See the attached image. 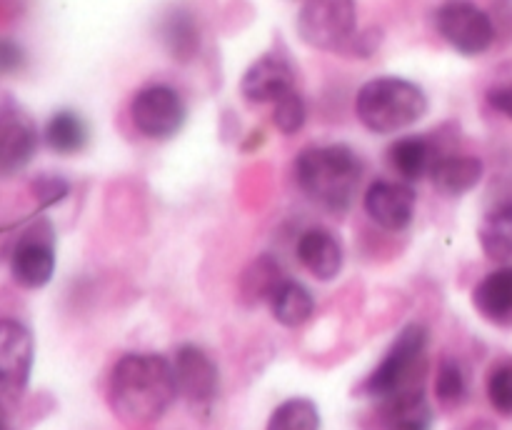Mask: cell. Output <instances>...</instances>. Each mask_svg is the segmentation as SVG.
<instances>
[{
  "label": "cell",
  "mask_w": 512,
  "mask_h": 430,
  "mask_svg": "<svg viewBox=\"0 0 512 430\" xmlns=\"http://www.w3.org/2000/svg\"><path fill=\"white\" fill-rule=\"evenodd\" d=\"M295 73L285 58L275 53H265L245 70L240 80L245 100L250 103H278L288 93H293Z\"/></svg>",
  "instance_id": "obj_13"
},
{
  "label": "cell",
  "mask_w": 512,
  "mask_h": 430,
  "mask_svg": "<svg viewBox=\"0 0 512 430\" xmlns=\"http://www.w3.org/2000/svg\"><path fill=\"white\" fill-rule=\"evenodd\" d=\"M270 310H273V318L280 325H285V328H300L313 315L315 300L310 295V290L305 285H300L298 280H285L278 288V293L273 295V300H270Z\"/></svg>",
  "instance_id": "obj_22"
},
{
  "label": "cell",
  "mask_w": 512,
  "mask_h": 430,
  "mask_svg": "<svg viewBox=\"0 0 512 430\" xmlns=\"http://www.w3.org/2000/svg\"><path fill=\"white\" fill-rule=\"evenodd\" d=\"M33 333L20 320L0 323V385L3 398L15 400L25 393L33 368Z\"/></svg>",
  "instance_id": "obj_9"
},
{
  "label": "cell",
  "mask_w": 512,
  "mask_h": 430,
  "mask_svg": "<svg viewBox=\"0 0 512 430\" xmlns=\"http://www.w3.org/2000/svg\"><path fill=\"white\" fill-rule=\"evenodd\" d=\"M88 138V123L78 113H73V110H60V113H55L43 130L45 145L53 153L60 155L80 153L85 148V143H88Z\"/></svg>",
  "instance_id": "obj_21"
},
{
  "label": "cell",
  "mask_w": 512,
  "mask_h": 430,
  "mask_svg": "<svg viewBox=\"0 0 512 430\" xmlns=\"http://www.w3.org/2000/svg\"><path fill=\"white\" fill-rule=\"evenodd\" d=\"M285 280L288 278H283V268H280L278 260L273 255H260L240 275V298L245 300V305H270V300Z\"/></svg>",
  "instance_id": "obj_18"
},
{
  "label": "cell",
  "mask_w": 512,
  "mask_h": 430,
  "mask_svg": "<svg viewBox=\"0 0 512 430\" xmlns=\"http://www.w3.org/2000/svg\"><path fill=\"white\" fill-rule=\"evenodd\" d=\"M185 100L170 85H148L130 103V118L135 128L155 140H168L185 125Z\"/></svg>",
  "instance_id": "obj_7"
},
{
  "label": "cell",
  "mask_w": 512,
  "mask_h": 430,
  "mask_svg": "<svg viewBox=\"0 0 512 430\" xmlns=\"http://www.w3.org/2000/svg\"><path fill=\"white\" fill-rule=\"evenodd\" d=\"M383 423L388 430H430L433 408L425 400L423 388L405 390L383 400Z\"/></svg>",
  "instance_id": "obj_16"
},
{
  "label": "cell",
  "mask_w": 512,
  "mask_h": 430,
  "mask_svg": "<svg viewBox=\"0 0 512 430\" xmlns=\"http://www.w3.org/2000/svg\"><path fill=\"white\" fill-rule=\"evenodd\" d=\"M363 160L348 145H320L295 158V180L313 203L330 213H345L358 193Z\"/></svg>",
  "instance_id": "obj_2"
},
{
  "label": "cell",
  "mask_w": 512,
  "mask_h": 430,
  "mask_svg": "<svg viewBox=\"0 0 512 430\" xmlns=\"http://www.w3.org/2000/svg\"><path fill=\"white\" fill-rule=\"evenodd\" d=\"M40 143V135L30 115L5 98L0 110V173L13 175L30 163Z\"/></svg>",
  "instance_id": "obj_11"
},
{
  "label": "cell",
  "mask_w": 512,
  "mask_h": 430,
  "mask_svg": "<svg viewBox=\"0 0 512 430\" xmlns=\"http://www.w3.org/2000/svg\"><path fill=\"white\" fill-rule=\"evenodd\" d=\"M355 5L350 0H310L298 13V35L318 50H343L353 45Z\"/></svg>",
  "instance_id": "obj_6"
},
{
  "label": "cell",
  "mask_w": 512,
  "mask_h": 430,
  "mask_svg": "<svg viewBox=\"0 0 512 430\" xmlns=\"http://www.w3.org/2000/svg\"><path fill=\"white\" fill-rule=\"evenodd\" d=\"M175 380H178V393L188 400L193 408H210L218 398L220 373L213 360L198 345H180L173 360Z\"/></svg>",
  "instance_id": "obj_10"
},
{
  "label": "cell",
  "mask_w": 512,
  "mask_h": 430,
  "mask_svg": "<svg viewBox=\"0 0 512 430\" xmlns=\"http://www.w3.org/2000/svg\"><path fill=\"white\" fill-rule=\"evenodd\" d=\"M425 348H428V328L423 323L405 325L378 368L365 378L363 393L370 398L388 400L405 390H415L413 383L425 358Z\"/></svg>",
  "instance_id": "obj_4"
},
{
  "label": "cell",
  "mask_w": 512,
  "mask_h": 430,
  "mask_svg": "<svg viewBox=\"0 0 512 430\" xmlns=\"http://www.w3.org/2000/svg\"><path fill=\"white\" fill-rule=\"evenodd\" d=\"M10 273L20 288H43L55 273V228L48 218H38L20 233L10 250Z\"/></svg>",
  "instance_id": "obj_5"
},
{
  "label": "cell",
  "mask_w": 512,
  "mask_h": 430,
  "mask_svg": "<svg viewBox=\"0 0 512 430\" xmlns=\"http://www.w3.org/2000/svg\"><path fill=\"white\" fill-rule=\"evenodd\" d=\"M488 103L490 108L498 110V113H503L505 118L512 120V83L508 85H493V88L488 90Z\"/></svg>",
  "instance_id": "obj_30"
},
{
  "label": "cell",
  "mask_w": 512,
  "mask_h": 430,
  "mask_svg": "<svg viewBox=\"0 0 512 430\" xmlns=\"http://www.w3.org/2000/svg\"><path fill=\"white\" fill-rule=\"evenodd\" d=\"M23 60L25 53L18 43H13V40L8 38L0 43V70H3V73H15L18 68H23Z\"/></svg>",
  "instance_id": "obj_29"
},
{
  "label": "cell",
  "mask_w": 512,
  "mask_h": 430,
  "mask_svg": "<svg viewBox=\"0 0 512 430\" xmlns=\"http://www.w3.org/2000/svg\"><path fill=\"white\" fill-rule=\"evenodd\" d=\"M30 190H33L35 200L45 208V205L60 203V200L70 193V185L68 180L60 178V175H38V178L33 180V185H30Z\"/></svg>",
  "instance_id": "obj_28"
},
{
  "label": "cell",
  "mask_w": 512,
  "mask_h": 430,
  "mask_svg": "<svg viewBox=\"0 0 512 430\" xmlns=\"http://www.w3.org/2000/svg\"><path fill=\"white\" fill-rule=\"evenodd\" d=\"M298 258L318 280L338 278L343 268V248L338 238L323 228H310L298 240Z\"/></svg>",
  "instance_id": "obj_14"
},
{
  "label": "cell",
  "mask_w": 512,
  "mask_h": 430,
  "mask_svg": "<svg viewBox=\"0 0 512 430\" xmlns=\"http://www.w3.org/2000/svg\"><path fill=\"white\" fill-rule=\"evenodd\" d=\"M483 173V160L475 155H440L430 170V180L443 195H465L480 183Z\"/></svg>",
  "instance_id": "obj_15"
},
{
  "label": "cell",
  "mask_w": 512,
  "mask_h": 430,
  "mask_svg": "<svg viewBox=\"0 0 512 430\" xmlns=\"http://www.w3.org/2000/svg\"><path fill=\"white\" fill-rule=\"evenodd\" d=\"M488 398L500 415H512V360H500L488 375Z\"/></svg>",
  "instance_id": "obj_25"
},
{
  "label": "cell",
  "mask_w": 512,
  "mask_h": 430,
  "mask_svg": "<svg viewBox=\"0 0 512 430\" xmlns=\"http://www.w3.org/2000/svg\"><path fill=\"white\" fill-rule=\"evenodd\" d=\"M435 395L445 405H458L468 398V375L455 358H445L440 363L438 378H435Z\"/></svg>",
  "instance_id": "obj_24"
},
{
  "label": "cell",
  "mask_w": 512,
  "mask_h": 430,
  "mask_svg": "<svg viewBox=\"0 0 512 430\" xmlns=\"http://www.w3.org/2000/svg\"><path fill=\"white\" fill-rule=\"evenodd\" d=\"M355 113L360 123L373 133H395L418 123L428 113V95L423 88L405 78H375L360 88L355 98Z\"/></svg>",
  "instance_id": "obj_3"
},
{
  "label": "cell",
  "mask_w": 512,
  "mask_h": 430,
  "mask_svg": "<svg viewBox=\"0 0 512 430\" xmlns=\"http://www.w3.org/2000/svg\"><path fill=\"white\" fill-rule=\"evenodd\" d=\"M273 123L275 128L283 135H295L303 130L305 125V100L300 93H288L275 103L273 110Z\"/></svg>",
  "instance_id": "obj_26"
},
{
  "label": "cell",
  "mask_w": 512,
  "mask_h": 430,
  "mask_svg": "<svg viewBox=\"0 0 512 430\" xmlns=\"http://www.w3.org/2000/svg\"><path fill=\"white\" fill-rule=\"evenodd\" d=\"M480 245H483L485 255L495 263H508L512 258V233L510 230L493 228V225H485L480 228Z\"/></svg>",
  "instance_id": "obj_27"
},
{
  "label": "cell",
  "mask_w": 512,
  "mask_h": 430,
  "mask_svg": "<svg viewBox=\"0 0 512 430\" xmlns=\"http://www.w3.org/2000/svg\"><path fill=\"white\" fill-rule=\"evenodd\" d=\"M388 160L405 180H420L428 175L435 165L433 145L420 135H405V138L395 140L388 150Z\"/></svg>",
  "instance_id": "obj_20"
},
{
  "label": "cell",
  "mask_w": 512,
  "mask_h": 430,
  "mask_svg": "<svg viewBox=\"0 0 512 430\" xmlns=\"http://www.w3.org/2000/svg\"><path fill=\"white\" fill-rule=\"evenodd\" d=\"M320 413L310 398H290L273 410L268 430H318Z\"/></svg>",
  "instance_id": "obj_23"
},
{
  "label": "cell",
  "mask_w": 512,
  "mask_h": 430,
  "mask_svg": "<svg viewBox=\"0 0 512 430\" xmlns=\"http://www.w3.org/2000/svg\"><path fill=\"white\" fill-rule=\"evenodd\" d=\"M380 40H383V33L375 28L360 33V38L353 40V53L355 55H370L380 48Z\"/></svg>",
  "instance_id": "obj_31"
},
{
  "label": "cell",
  "mask_w": 512,
  "mask_h": 430,
  "mask_svg": "<svg viewBox=\"0 0 512 430\" xmlns=\"http://www.w3.org/2000/svg\"><path fill=\"white\" fill-rule=\"evenodd\" d=\"M160 40L170 58L190 63L200 53V30L188 10H170L160 23Z\"/></svg>",
  "instance_id": "obj_19"
},
{
  "label": "cell",
  "mask_w": 512,
  "mask_h": 430,
  "mask_svg": "<svg viewBox=\"0 0 512 430\" xmlns=\"http://www.w3.org/2000/svg\"><path fill=\"white\" fill-rule=\"evenodd\" d=\"M483 223L493 225V228H500V230H510L512 233V200L490 210V213L485 215Z\"/></svg>",
  "instance_id": "obj_32"
},
{
  "label": "cell",
  "mask_w": 512,
  "mask_h": 430,
  "mask_svg": "<svg viewBox=\"0 0 512 430\" xmlns=\"http://www.w3.org/2000/svg\"><path fill=\"white\" fill-rule=\"evenodd\" d=\"M440 35L463 55H480L495 43V23L473 3L440 5L435 13Z\"/></svg>",
  "instance_id": "obj_8"
},
{
  "label": "cell",
  "mask_w": 512,
  "mask_h": 430,
  "mask_svg": "<svg viewBox=\"0 0 512 430\" xmlns=\"http://www.w3.org/2000/svg\"><path fill=\"white\" fill-rule=\"evenodd\" d=\"M178 395L173 363L158 353L123 355L108 380L110 408L133 425L163 418Z\"/></svg>",
  "instance_id": "obj_1"
},
{
  "label": "cell",
  "mask_w": 512,
  "mask_h": 430,
  "mask_svg": "<svg viewBox=\"0 0 512 430\" xmlns=\"http://www.w3.org/2000/svg\"><path fill=\"white\" fill-rule=\"evenodd\" d=\"M473 305L480 315H485L488 320H500L510 318L512 315V268L493 270L490 275H485L473 290Z\"/></svg>",
  "instance_id": "obj_17"
},
{
  "label": "cell",
  "mask_w": 512,
  "mask_h": 430,
  "mask_svg": "<svg viewBox=\"0 0 512 430\" xmlns=\"http://www.w3.org/2000/svg\"><path fill=\"white\" fill-rule=\"evenodd\" d=\"M415 190L393 180H375L363 195V205L373 223L385 230H405L415 215Z\"/></svg>",
  "instance_id": "obj_12"
}]
</instances>
